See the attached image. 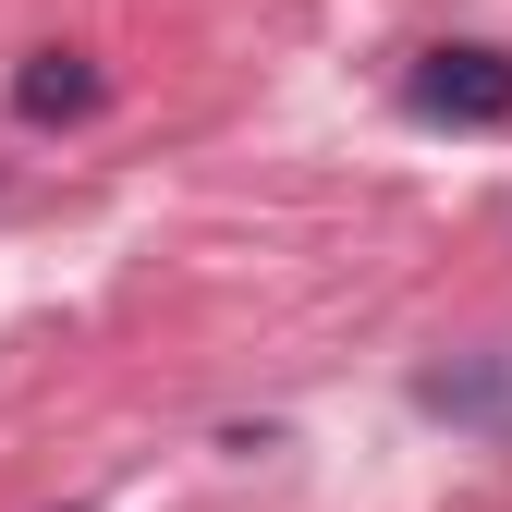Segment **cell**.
<instances>
[{
  "mask_svg": "<svg viewBox=\"0 0 512 512\" xmlns=\"http://www.w3.org/2000/svg\"><path fill=\"white\" fill-rule=\"evenodd\" d=\"M403 110L415 122H452V135H488V122H512V49L488 37H439L403 61Z\"/></svg>",
  "mask_w": 512,
  "mask_h": 512,
  "instance_id": "1",
  "label": "cell"
},
{
  "mask_svg": "<svg viewBox=\"0 0 512 512\" xmlns=\"http://www.w3.org/2000/svg\"><path fill=\"white\" fill-rule=\"evenodd\" d=\"M415 415L464 427V439H512V342L500 354H439V366H415Z\"/></svg>",
  "mask_w": 512,
  "mask_h": 512,
  "instance_id": "2",
  "label": "cell"
},
{
  "mask_svg": "<svg viewBox=\"0 0 512 512\" xmlns=\"http://www.w3.org/2000/svg\"><path fill=\"white\" fill-rule=\"evenodd\" d=\"M110 110V74L86 49H25L13 61V122H37V135H61V122H98Z\"/></svg>",
  "mask_w": 512,
  "mask_h": 512,
  "instance_id": "3",
  "label": "cell"
}]
</instances>
